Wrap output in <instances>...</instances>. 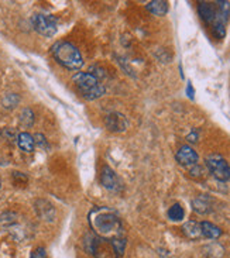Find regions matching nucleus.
Masks as SVG:
<instances>
[{"instance_id": "obj_9", "label": "nucleus", "mask_w": 230, "mask_h": 258, "mask_svg": "<svg viewBox=\"0 0 230 258\" xmlns=\"http://www.w3.org/2000/svg\"><path fill=\"white\" fill-rule=\"evenodd\" d=\"M175 158H177L178 164L182 167H194L199 160L196 151L189 145H182L175 154Z\"/></svg>"}, {"instance_id": "obj_21", "label": "nucleus", "mask_w": 230, "mask_h": 258, "mask_svg": "<svg viewBox=\"0 0 230 258\" xmlns=\"http://www.w3.org/2000/svg\"><path fill=\"white\" fill-rule=\"evenodd\" d=\"M18 100H20V98H18L16 93H9L4 98V100H3V105H4V107H7V109H11V107H14L17 105Z\"/></svg>"}, {"instance_id": "obj_22", "label": "nucleus", "mask_w": 230, "mask_h": 258, "mask_svg": "<svg viewBox=\"0 0 230 258\" xmlns=\"http://www.w3.org/2000/svg\"><path fill=\"white\" fill-rule=\"evenodd\" d=\"M34 141H36V144L38 145V147H41V148H44V150H47L48 148V144H47V140H45V137L43 135V134H36L34 135Z\"/></svg>"}, {"instance_id": "obj_24", "label": "nucleus", "mask_w": 230, "mask_h": 258, "mask_svg": "<svg viewBox=\"0 0 230 258\" xmlns=\"http://www.w3.org/2000/svg\"><path fill=\"white\" fill-rule=\"evenodd\" d=\"M186 93H188V96L191 99H194V88H192V83L191 82H188V86H186Z\"/></svg>"}, {"instance_id": "obj_6", "label": "nucleus", "mask_w": 230, "mask_h": 258, "mask_svg": "<svg viewBox=\"0 0 230 258\" xmlns=\"http://www.w3.org/2000/svg\"><path fill=\"white\" fill-rule=\"evenodd\" d=\"M31 24L33 28L36 30L38 34L44 37H53L55 36L57 30H58V24L57 20L50 16V14H43V13H37L31 17Z\"/></svg>"}, {"instance_id": "obj_26", "label": "nucleus", "mask_w": 230, "mask_h": 258, "mask_svg": "<svg viewBox=\"0 0 230 258\" xmlns=\"http://www.w3.org/2000/svg\"><path fill=\"white\" fill-rule=\"evenodd\" d=\"M0 187H1V185H0Z\"/></svg>"}, {"instance_id": "obj_13", "label": "nucleus", "mask_w": 230, "mask_h": 258, "mask_svg": "<svg viewBox=\"0 0 230 258\" xmlns=\"http://www.w3.org/2000/svg\"><path fill=\"white\" fill-rule=\"evenodd\" d=\"M17 145L24 152H33L36 148L34 137L28 133H20L17 135Z\"/></svg>"}, {"instance_id": "obj_20", "label": "nucleus", "mask_w": 230, "mask_h": 258, "mask_svg": "<svg viewBox=\"0 0 230 258\" xmlns=\"http://www.w3.org/2000/svg\"><path fill=\"white\" fill-rule=\"evenodd\" d=\"M21 123L26 126V127H30L34 123V113L31 112V109H24L21 112V117H20Z\"/></svg>"}, {"instance_id": "obj_15", "label": "nucleus", "mask_w": 230, "mask_h": 258, "mask_svg": "<svg viewBox=\"0 0 230 258\" xmlns=\"http://www.w3.org/2000/svg\"><path fill=\"white\" fill-rule=\"evenodd\" d=\"M201 230H202V236L206 237V239H212V240H216L222 236V230L215 226L213 223L211 222H202L201 223Z\"/></svg>"}, {"instance_id": "obj_23", "label": "nucleus", "mask_w": 230, "mask_h": 258, "mask_svg": "<svg viewBox=\"0 0 230 258\" xmlns=\"http://www.w3.org/2000/svg\"><path fill=\"white\" fill-rule=\"evenodd\" d=\"M30 258H47V253H45V249L43 247H37L33 253H31V256Z\"/></svg>"}, {"instance_id": "obj_5", "label": "nucleus", "mask_w": 230, "mask_h": 258, "mask_svg": "<svg viewBox=\"0 0 230 258\" xmlns=\"http://www.w3.org/2000/svg\"><path fill=\"white\" fill-rule=\"evenodd\" d=\"M205 162H206V167L209 169V172L213 175V178H216L221 182L230 181V165L222 155L211 154L206 157Z\"/></svg>"}, {"instance_id": "obj_7", "label": "nucleus", "mask_w": 230, "mask_h": 258, "mask_svg": "<svg viewBox=\"0 0 230 258\" xmlns=\"http://www.w3.org/2000/svg\"><path fill=\"white\" fill-rule=\"evenodd\" d=\"M100 182L102 185L106 188L107 191H112V192H119L122 189V182L120 179L117 178V175L115 174V171L105 165L102 171H100Z\"/></svg>"}, {"instance_id": "obj_16", "label": "nucleus", "mask_w": 230, "mask_h": 258, "mask_svg": "<svg viewBox=\"0 0 230 258\" xmlns=\"http://www.w3.org/2000/svg\"><path fill=\"white\" fill-rule=\"evenodd\" d=\"M147 10L154 16H165L168 11V3L164 0H154L147 4Z\"/></svg>"}, {"instance_id": "obj_19", "label": "nucleus", "mask_w": 230, "mask_h": 258, "mask_svg": "<svg viewBox=\"0 0 230 258\" xmlns=\"http://www.w3.org/2000/svg\"><path fill=\"white\" fill-rule=\"evenodd\" d=\"M213 34L216 38L222 40L223 37L226 36V23H223L221 20H216L213 23Z\"/></svg>"}, {"instance_id": "obj_17", "label": "nucleus", "mask_w": 230, "mask_h": 258, "mask_svg": "<svg viewBox=\"0 0 230 258\" xmlns=\"http://www.w3.org/2000/svg\"><path fill=\"white\" fill-rule=\"evenodd\" d=\"M184 216H185V212L179 203H175L168 209V219L172 222H181L184 219Z\"/></svg>"}, {"instance_id": "obj_11", "label": "nucleus", "mask_w": 230, "mask_h": 258, "mask_svg": "<svg viewBox=\"0 0 230 258\" xmlns=\"http://www.w3.org/2000/svg\"><path fill=\"white\" fill-rule=\"evenodd\" d=\"M182 232H184V234H185L188 239H191V240H198V239L204 237V236H202V230H201V223L194 222V220L186 222L185 224L182 226Z\"/></svg>"}, {"instance_id": "obj_4", "label": "nucleus", "mask_w": 230, "mask_h": 258, "mask_svg": "<svg viewBox=\"0 0 230 258\" xmlns=\"http://www.w3.org/2000/svg\"><path fill=\"white\" fill-rule=\"evenodd\" d=\"M86 239L88 241H85V250L89 254H93L95 258H119L110 240L92 236H86Z\"/></svg>"}, {"instance_id": "obj_3", "label": "nucleus", "mask_w": 230, "mask_h": 258, "mask_svg": "<svg viewBox=\"0 0 230 258\" xmlns=\"http://www.w3.org/2000/svg\"><path fill=\"white\" fill-rule=\"evenodd\" d=\"M74 85L78 89L82 98L86 100H95V99L102 98L105 95V86L99 82L96 76H93L89 72H78L74 75Z\"/></svg>"}, {"instance_id": "obj_8", "label": "nucleus", "mask_w": 230, "mask_h": 258, "mask_svg": "<svg viewBox=\"0 0 230 258\" xmlns=\"http://www.w3.org/2000/svg\"><path fill=\"white\" fill-rule=\"evenodd\" d=\"M105 126L109 131L112 133H123L126 129L129 127V122L127 119L122 115V113H110L105 117Z\"/></svg>"}, {"instance_id": "obj_12", "label": "nucleus", "mask_w": 230, "mask_h": 258, "mask_svg": "<svg viewBox=\"0 0 230 258\" xmlns=\"http://www.w3.org/2000/svg\"><path fill=\"white\" fill-rule=\"evenodd\" d=\"M36 212L38 213L40 217H43L44 220H54V206L51 203H48L47 200H37L36 202Z\"/></svg>"}, {"instance_id": "obj_1", "label": "nucleus", "mask_w": 230, "mask_h": 258, "mask_svg": "<svg viewBox=\"0 0 230 258\" xmlns=\"http://www.w3.org/2000/svg\"><path fill=\"white\" fill-rule=\"evenodd\" d=\"M89 224L97 237L112 240L123 237V226L119 214L110 207H93L89 213Z\"/></svg>"}, {"instance_id": "obj_10", "label": "nucleus", "mask_w": 230, "mask_h": 258, "mask_svg": "<svg viewBox=\"0 0 230 258\" xmlns=\"http://www.w3.org/2000/svg\"><path fill=\"white\" fill-rule=\"evenodd\" d=\"M198 11H199V16L204 18V21L205 23H208V24H213V21L216 20L218 9H216V6H213V3H209V1H199V4H198Z\"/></svg>"}, {"instance_id": "obj_18", "label": "nucleus", "mask_w": 230, "mask_h": 258, "mask_svg": "<svg viewBox=\"0 0 230 258\" xmlns=\"http://www.w3.org/2000/svg\"><path fill=\"white\" fill-rule=\"evenodd\" d=\"M112 246L115 249L116 254L119 257H122L124 254V250H126V239L124 237H116V239H112Z\"/></svg>"}, {"instance_id": "obj_14", "label": "nucleus", "mask_w": 230, "mask_h": 258, "mask_svg": "<svg viewBox=\"0 0 230 258\" xmlns=\"http://www.w3.org/2000/svg\"><path fill=\"white\" fill-rule=\"evenodd\" d=\"M192 207H194V210L196 213L201 214L209 213V212L212 210V207H211V200H209L208 196L205 195L198 196L196 199H194V200H192Z\"/></svg>"}, {"instance_id": "obj_25", "label": "nucleus", "mask_w": 230, "mask_h": 258, "mask_svg": "<svg viewBox=\"0 0 230 258\" xmlns=\"http://www.w3.org/2000/svg\"><path fill=\"white\" fill-rule=\"evenodd\" d=\"M186 138H188V141L195 142L196 141V138H198V135H196V133H191L189 135H188V137H186Z\"/></svg>"}, {"instance_id": "obj_2", "label": "nucleus", "mask_w": 230, "mask_h": 258, "mask_svg": "<svg viewBox=\"0 0 230 258\" xmlns=\"http://www.w3.org/2000/svg\"><path fill=\"white\" fill-rule=\"evenodd\" d=\"M51 54L57 63L70 71H78L83 65L79 50L68 41H57L51 47Z\"/></svg>"}]
</instances>
